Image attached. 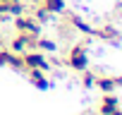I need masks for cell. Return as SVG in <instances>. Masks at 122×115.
Wrapping results in <instances>:
<instances>
[{
  "label": "cell",
  "instance_id": "obj_1",
  "mask_svg": "<svg viewBox=\"0 0 122 115\" xmlns=\"http://www.w3.org/2000/svg\"><path fill=\"white\" fill-rule=\"evenodd\" d=\"M67 65H70L72 70H77V72L89 70V55H86V46H84V43L70 48V53H67Z\"/></svg>",
  "mask_w": 122,
  "mask_h": 115
},
{
  "label": "cell",
  "instance_id": "obj_2",
  "mask_svg": "<svg viewBox=\"0 0 122 115\" xmlns=\"http://www.w3.org/2000/svg\"><path fill=\"white\" fill-rule=\"evenodd\" d=\"M36 38L38 36H31V34H17L12 41H10V50L12 53H26L29 48H36Z\"/></svg>",
  "mask_w": 122,
  "mask_h": 115
},
{
  "label": "cell",
  "instance_id": "obj_3",
  "mask_svg": "<svg viewBox=\"0 0 122 115\" xmlns=\"http://www.w3.org/2000/svg\"><path fill=\"white\" fill-rule=\"evenodd\" d=\"M15 26L22 31V34H31V36H41V22H36L34 17H26V15H19L15 19Z\"/></svg>",
  "mask_w": 122,
  "mask_h": 115
},
{
  "label": "cell",
  "instance_id": "obj_4",
  "mask_svg": "<svg viewBox=\"0 0 122 115\" xmlns=\"http://www.w3.org/2000/svg\"><path fill=\"white\" fill-rule=\"evenodd\" d=\"M22 58H24V67H26V70H43V72H48V70H50L48 60H46V58H43L41 53H34V50H29V53H24Z\"/></svg>",
  "mask_w": 122,
  "mask_h": 115
},
{
  "label": "cell",
  "instance_id": "obj_5",
  "mask_svg": "<svg viewBox=\"0 0 122 115\" xmlns=\"http://www.w3.org/2000/svg\"><path fill=\"white\" fill-rule=\"evenodd\" d=\"M120 84H122V77H96V86H101V91L105 94H112Z\"/></svg>",
  "mask_w": 122,
  "mask_h": 115
},
{
  "label": "cell",
  "instance_id": "obj_6",
  "mask_svg": "<svg viewBox=\"0 0 122 115\" xmlns=\"http://www.w3.org/2000/svg\"><path fill=\"white\" fill-rule=\"evenodd\" d=\"M117 110V98L112 94H105V98L101 101V115H110Z\"/></svg>",
  "mask_w": 122,
  "mask_h": 115
},
{
  "label": "cell",
  "instance_id": "obj_7",
  "mask_svg": "<svg viewBox=\"0 0 122 115\" xmlns=\"http://www.w3.org/2000/svg\"><path fill=\"white\" fill-rule=\"evenodd\" d=\"M41 7H46L50 15H60L65 10V0H41Z\"/></svg>",
  "mask_w": 122,
  "mask_h": 115
},
{
  "label": "cell",
  "instance_id": "obj_8",
  "mask_svg": "<svg viewBox=\"0 0 122 115\" xmlns=\"http://www.w3.org/2000/svg\"><path fill=\"white\" fill-rule=\"evenodd\" d=\"M29 79H31L36 86H41V89L48 86V79H46V72H43V70H29Z\"/></svg>",
  "mask_w": 122,
  "mask_h": 115
},
{
  "label": "cell",
  "instance_id": "obj_9",
  "mask_svg": "<svg viewBox=\"0 0 122 115\" xmlns=\"http://www.w3.org/2000/svg\"><path fill=\"white\" fill-rule=\"evenodd\" d=\"M110 115H122V110H120V108H117V110H115V113H110Z\"/></svg>",
  "mask_w": 122,
  "mask_h": 115
}]
</instances>
